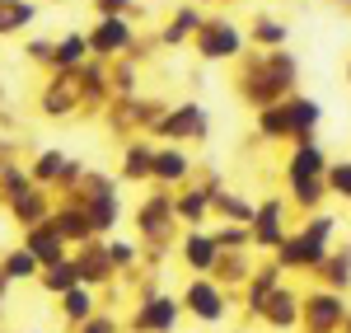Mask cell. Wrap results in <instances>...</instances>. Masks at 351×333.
<instances>
[{
    "label": "cell",
    "instance_id": "cell-16",
    "mask_svg": "<svg viewBox=\"0 0 351 333\" xmlns=\"http://www.w3.org/2000/svg\"><path fill=\"white\" fill-rule=\"evenodd\" d=\"M202 211H206V197L202 193H192V197L178 202V216H183V221H202Z\"/></svg>",
    "mask_w": 351,
    "mask_h": 333
},
{
    "label": "cell",
    "instance_id": "cell-12",
    "mask_svg": "<svg viewBox=\"0 0 351 333\" xmlns=\"http://www.w3.org/2000/svg\"><path fill=\"white\" fill-rule=\"evenodd\" d=\"M234 47H239V38H234V33H230V28H225V33H211V38H202V52H206V56L234 52Z\"/></svg>",
    "mask_w": 351,
    "mask_h": 333
},
{
    "label": "cell",
    "instance_id": "cell-9",
    "mask_svg": "<svg viewBox=\"0 0 351 333\" xmlns=\"http://www.w3.org/2000/svg\"><path fill=\"white\" fill-rule=\"evenodd\" d=\"M127 38H132V33H127V24H122V19H104V24H99V33H94V47H99V52H112V47H122Z\"/></svg>",
    "mask_w": 351,
    "mask_h": 333
},
{
    "label": "cell",
    "instance_id": "cell-7",
    "mask_svg": "<svg viewBox=\"0 0 351 333\" xmlns=\"http://www.w3.org/2000/svg\"><path fill=\"white\" fill-rule=\"evenodd\" d=\"M28 253H33L38 263L56 268V263H61V235H56V225H47V235H33V240H28Z\"/></svg>",
    "mask_w": 351,
    "mask_h": 333
},
{
    "label": "cell",
    "instance_id": "cell-5",
    "mask_svg": "<svg viewBox=\"0 0 351 333\" xmlns=\"http://www.w3.org/2000/svg\"><path fill=\"white\" fill-rule=\"evenodd\" d=\"M253 240H258V244H281V207H276V202L253 216Z\"/></svg>",
    "mask_w": 351,
    "mask_h": 333
},
{
    "label": "cell",
    "instance_id": "cell-6",
    "mask_svg": "<svg viewBox=\"0 0 351 333\" xmlns=\"http://www.w3.org/2000/svg\"><path fill=\"white\" fill-rule=\"evenodd\" d=\"M150 174L164 179V183H173V179H183V174H188V160H183L178 150H155V155H150Z\"/></svg>",
    "mask_w": 351,
    "mask_h": 333
},
{
    "label": "cell",
    "instance_id": "cell-17",
    "mask_svg": "<svg viewBox=\"0 0 351 333\" xmlns=\"http://www.w3.org/2000/svg\"><path fill=\"white\" fill-rule=\"evenodd\" d=\"M108 258H112V268H132V263H136V249L112 240V244H108Z\"/></svg>",
    "mask_w": 351,
    "mask_h": 333
},
{
    "label": "cell",
    "instance_id": "cell-15",
    "mask_svg": "<svg viewBox=\"0 0 351 333\" xmlns=\"http://www.w3.org/2000/svg\"><path fill=\"white\" fill-rule=\"evenodd\" d=\"M28 14H33L28 5H19V0H5V5H0V33H5V24H24Z\"/></svg>",
    "mask_w": 351,
    "mask_h": 333
},
{
    "label": "cell",
    "instance_id": "cell-21",
    "mask_svg": "<svg viewBox=\"0 0 351 333\" xmlns=\"http://www.w3.org/2000/svg\"><path fill=\"white\" fill-rule=\"evenodd\" d=\"M243 240H248L243 230H220V235H216V244H243Z\"/></svg>",
    "mask_w": 351,
    "mask_h": 333
},
{
    "label": "cell",
    "instance_id": "cell-8",
    "mask_svg": "<svg viewBox=\"0 0 351 333\" xmlns=\"http://www.w3.org/2000/svg\"><path fill=\"white\" fill-rule=\"evenodd\" d=\"M216 240H206V235H188V244H183V258H188L192 268H216Z\"/></svg>",
    "mask_w": 351,
    "mask_h": 333
},
{
    "label": "cell",
    "instance_id": "cell-18",
    "mask_svg": "<svg viewBox=\"0 0 351 333\" xmlns=\"http://www.w3.org/2000/svg\"><path fill=\"white\" fill-rule=\"evenodd\" d=\"M80 52H84L80 38H66V43H61V52H56V66H71V61H75Z\"/></svg>",
    "mask_w": 351,
    "mask_h": 333
},
{
    "label": "cell",
    "instance_id": "cell-1",
    "mask_svg": "<svg viewBox=\"0 0 351 333\" xmlns=\"http://www.w3.org/2000/svg\"><path fill=\"white\" fill-rule=\"evenodd\" d=\"M281 263H291V268H300V263H304V268H319V263H324V240L309 235V230H304L300 240H286V244H281Z\"/></svg>",
    "mask_w": 351,
    "mask_h": 333
},
{
    "label": "cell",
    "instance_id": "cell-4",
    "mask_svg": "<svg viewBox=\"0 0 351 333\" xmlns=\"http://www.w3.org/2000/svg\"><path fill=\"white\" fill-rule=\"evenodd\" d=\"M309 319H314V333L337 329V319H342V301H337V296H314V301H309Z\"/></svg>",
    "mask_w": 351,
    "mask_h": 333
},
{
    "label": "cell",
    "instance_id": "cell-10",
    "mask_svg": "<svg viewBox=\"0 0 351 333\" xmlns=\"http://www.w3.org/2000/svg\"><path fill=\"white\" fill-rule=\"evenodd\" d=\"M319 169H324V155H319L314 146H300L295 160H291V179H314Z\"/></svg>",
    "mask_w": 351,
    "mask_h": 333
},
{
    "label": "cell",
    "instance_id": "cell-14",
    "mask_svg": "<svg viewBox=\"0 0 351 333\" xmlns=\"http://www.w3.org/2000/svg\"><path fill=\"white\" fill-rule=\"evenodd\" d=\"M14 211H19V221H24V225H38V216H43V197L24 193L19 202H14Z\"/></svg>",
    "mask_w": 351,
    "mask_h": 333
},
{
    "label": "cell",
    "instance_id": "cell-22",
    "mask_svg": "<svg viewBox=\"0 0 351 333\" xmlns=\"http://www.w3.org/2000/svg\"><path fill=\"white\" fill-rule=\"evenodd\" d=\"M112 5H127V0H104V10H112Z\"/></svg>",
    "mask_w": 351,
    "mask_h": 333
},
{
    "label": "cell",
    "instance_id": "cell-20",
    "mask_svg": "<svg viewBox=\"0 0 351 333\" xmlns=\"http://www.w3.org/2000/svg\"><path fill=\"white\" fill-rule=\"evenodd\" d=\"M332 188L351 197V165H332Z\"/></svg>",
    "mask_w": 351,
    "mask_h": 333
},
{
    "label": "cell",
    "instance_id": "cell-3",
    "mask_svg": "<svg viewBox=\"0 0 351 333\" xmlns=\"http://www.w3.org/2000/svg\"><path fill=\"white\" fill-rule=\"evenodd\" d=\"M188 310L202 314V319H220V314H225V301H220V291L211 282H192L188 286Z\"/></svg>",
    "mask_w": 351,
    "mask_h": 333
},
{
    "label": "cell",
    "instance_id": "cell-19",
    "mask_svg": "<svg viewBox=\"0 0 351 333\" xmlns=\"http://www.w3.org/2000/svg\"><path fill=\"white\" fill-rule=\"evenodd\" d=\"M281 33H286V28L276 24V19H258V38H263V43H281Z\"/></svg>",
    "mask_w": 351,
    "mask_h": 333
},
{
    "label": "cell",
    "instance_id": "cell-13",
    "mask_svg": "<svg viewBox=\"0 0 351 333\" xmlns=\"http://www.w3.org/2000/svg\"><path fill=\"white\" fill-rule=\"evenodd\" d=\"M33 268H38V258H33L28 249H19V253H10V258H5V277H28Z\"/></svg>",
    "mask_w": 351,
    "mask_h": 333
},
{
    "label": "cell",
    "instance_id": "cell-2",
    "mask_svg": "<svg viewBox=\"0 0 351 333\" xmlns=\"http://www.w3.org/2000/svg\"><path fill=\"white\" fill-rule=\"evenodd\" d=\"M173 319H178V306H173L169 296H150L145 310H141V329H145V333H169V329H173Z\"/></svg>",
    "mask_w": 351,
    "mask_h": 333
},
{
    "label": "cell",
    "instance_id": "cell-11",
    "mask_svg": "<svg viewBox=\"0 0 351 333\" xmlns=\"http://www.w3.org/2000/svg\"><path fill=\"white\" fill-rule=\"evenodd\" d=\"M89 310H94V296H89L84 286H75V291H66V314H71V319H84Z\"/></svg>",
    "mask_w": 351,
    "mask_h": 333
}]
</instances>
